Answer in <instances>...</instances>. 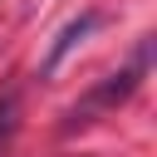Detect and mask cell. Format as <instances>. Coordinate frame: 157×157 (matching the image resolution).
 <instances>
[{"mask_svg": "<svg viewBox=\"0 0 157 157\" xmlns=\"http://www.w3.org/2000/svg\"><path fill=\"white\" fill-rule=\"evenodd\" d=\"M93 25H98V15H93V10H88V15H78L74 25H64V34L54 39V49H49V59H44V69H54V64H59V59H64V54H69V49H74V44H78V39H83V34L93 29Z\"/></svg>", "mask_w": 157, "mask_h": 157, "instance_id": "obj_1", "label": "cell"}]
</instances>
